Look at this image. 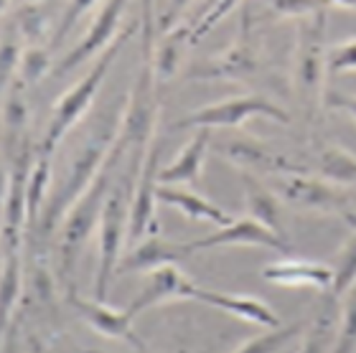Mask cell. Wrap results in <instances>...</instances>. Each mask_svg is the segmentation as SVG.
I'll use <instances>...</instances> for the list:
<instances>
[{
  "mask_svg": "<svg viewBox=\"0 0 356 353\" xmlns=\"http://www.w3.org/2000/svg\"><path fill=\"white\" fill-rule=\"evenodd\" d=\"M127 104V99H125ZM125 104H118L97 120L92 130H89L87 140L79 145V150L74 153L72 163H69V170L64 181H61L54 193L46 201V208L38 219V231L41 236L54 234L56 229L61 227V221L67 219V213L72 211L76 201L82 199V193L87 191L92 181L97 178L99 168L104 165L107 155H110L112 145L118 140L120 127H122V115H125Z\"/></svg>",
  "mask_w": 356,
  "mask_h": 353,
  "instance_id": "cell-1",
  "label": "cell"
},
{
  "mask_svg": "<svg viewBox=\"0 0 356 353\" xmlns=\"http://www.w3.org/2000/svg\"><path fill=\"white\" fill-rule=\"evenodd\" d=\"M148 147H138L120 127L118 140L112 145L104 165L99 168L92 186L82 193V199L72 206V211L67 213V219L61 221L59 227V270L64 277L74 274V267L82 257L89 236L95 234L97 227H99V216H102V208L110 199L112 186H115L120 170H122L125 155H130V150H148Z\"/></svg>",
  "mask_w": 356,
  "mask_h": 353,
  "instance_id": "cell-2",
  "label": "cell"
},
{
  "mask_svg": "<svg viewBox=\"0 0 356 353\" xmlns=\"http://www.w3.org/2000/svg\"><path fill=\"white\" fill-rule=\"evenodd\" d=\"M148 150H130V165H122L118 181L112 186L110 199L104 204L99 227H97V242H99V259H97L95 277V300L107 302L112 285V274L118 272L122 242L127 239V221H130V199H133L135 178L143 165Z\"/></svg>",
  "mask_w": 356,
  "mask_h": 353,
  "instance_id": "cell-3",
  "label": "cell"
},
{
  "mask_svg": "<svg viewBox=\"0 0 356 353\" xmlns=\"http://www.w3.org/2000/svg\"><path fill=\"white\" fill-rule=\"evenodd\" d=\"M328 8H321L318 13L300 18L296 33V49H293V87L305 110V117L313 120L318 115V107L326 102V76H328V49H326V13Z\"/></svg>",
  "mask_w": 356,
  "mask_h": 353,
  "instance_id": "cell-4",
  "label": "cell"
},
{
  "mask_svg": "<svg viewBox=\"0 0 356 353\" xmlns=\"http://www.w3.org/2000/svg\"><path fill=\"white\" fill-rule=\"evenodd\" d=\"M135 28H138V23H133V26H127V28L120 31V36L115 38V44H112L102 56H97L95 67L89 69L82 79L69 89L67 95H61L59 99H56L51 120H49V125H46L44 140H41V147H38V155L51 158L54 150L59 147V142L69 135V130L87 115V110L92 107V102H95L97 92H99V87H102L104 76H107L110 67L115 64L118 54L122 51L125 41L135 33Z\"/></svg>",
  "mask_w": 356,
  "mask_h": 353,
  "instance_id": "cell-5",
  "label": "cell"
},
{
  "mask_svg": "<svg viewBox=\"0 0 356 353\" xmlns=\"http://www.w3.org/2000/svg\"><path fill=\"white\" fill-rule=\"evenodd\" d=\"M250 117H267L280 125H288L290 112L262 95H239L186 115L173 125V130H188V127L193 130H216V127L232 130V127H242Z\"/></svg>",
  "mask_w": 356,
  "mask_h": 353,
  "instance_id": "cell-6",
  "label": "cell"
},
{
  "mask_svg": "<svg viewBox=\"0 0 356 353\" xmlns=\"http://www.w3.org/2000/svg\"><path fill=\"white\" fill-rule=\"evenodd\" d=\"M275 191L285 204L303 211L316 213H334L341 216L351 224L354 213H351V199L341 186H334L316 178L311 173H293V176H277L275 178Z\"/></svg>",
  "mask_w": 356,
  "mask_h": 353,
  "instance_id": "cell-7",
  "label": "cell"
},
{
  "mask_svg": "<svg viewBox=\"0 0 356 353\" xmlns=\"http://www.w3.org/2000/svg\"><path fill=\"white\" fill-rule=\"evenodd\" d=\"M158 173H161V145L150 142L148 153L143 158L130 199V221H127V244L135 247L148 236H158L156 231V204H158Z\"/></svg>",
  "mask_w": 356,
  "mask_h": 353,
  "instance_id": "cell-8",
  "label": "cell"
},
{
  "mask_svg": "<svg viewBox=\"0 0 356 353\" xmlns=\"http://www.w3.org/2000/svg\"><path fill=\"white\" fill-rule=\"evenodd\" d=\"M222 247H260V249H275V252H290V239H282L267 227H262L260 221L242 216V219H232V224L219 227L211 234L193 239V242H184L186 257L201 254V252L222 249Z\"/></svg>",
  "mask_w": 356,
  "mask_h": 353,
  "instance_id": "cell-9",
  "label": "cell"
},
{
  "mask_svg": "<svg viewBox=\"0 0 356 353\" xmlns=\"http://www.w3.org/2000/svg\"><path fill=\"white\" fill-rule=\"evenodd\" d=\"M122 13H125L122 3H104V6L97 8V15L92 26H89V31L82 36V41L74 44V49L54 67V76H64V74L74 72L76 67H82L89 59H95L97 54L102 56L115 44V38L120 36V26H122L120 18H122Z\"/></svg>",
  "mask_w": 356,
  "mask_h": 353,
  "instance_id": "cell-10",
  "label": "cell"
},
{
  "mask_svg": "<svg viewBox=\"0 0 356 353\" xmlns=\"http://www.w3.org/2000/svg\"><path fill=\"white\" fill-rule=\"evenodd\" d=\"M219 155H224L229 163H234L239 168V173H270V176H293V173H308V168L296 165L293 161H288L285 155L275 153L273 147L265 145L257 138L242 135V138H232V140L216 142Z\"/></svg>",
  "mask_w": 356,
  "mask_h": 353,
  "instance_id": "cell-11",
  "label": "cell"
},
{
  "mask_svg": "<svg viewBox=\"0 0 356 353\" xmlns=\"http://www.w3.org/2000/svg\"><path fill=\"white\" fill-rule=\"evenodd\" d=\"M69 305L74 308V313L82 318L84 323L97 331L99 336L104 338H115V340H125L130 346L135 348H143L140 338L135 336L133 331V320L127 310H115L110 308L107 302H99L95 297H84L74 290V287H69Z\"/></svg>",
  "mask_w": 356,
  "mask_h": 353,
  "instance_id": "cell-12",
  "label": "cell"
},
{
  "mask_svg": "<svg viewBox=\"0 0 356 353\" xmlns=\"http://www.w3.org/2000/svg\"><path fill=\"white\" fill-rule=\"evenodd\" d=\"M262 277L270 285L288 287V290L308 287V290H318V293H331V287H334V265L303 257H285L265 265Z\"/></svg>",
  "mask_w": 356,
  "mask_h": 353,
  "instance_id": "cell-13",
  "label": "cell"
},
{
  "mask_svg": "<svg viewBox=\"0 0 356 353\" xmlns=\"http://www.w3.org/2000/svg\"><path fill=\"white\" fill-rule=\"evenodd\" d=\"M196 290H199V285L188 280L176 265L161 267L156 272H150L148 282L135 295V300L127 305V313H130V318H138L145 310L163 305L168 300H193Z\"/></svg>",
  "mask_w": 356,
  "mask_h": 353,
  "instance_id": "cell-14",
  "label": "cell"
},
{
  "mask_svg": "<svg viewBox=\"0 0 356 353\" xmlns=\"http://www.w3.org/2000/svg\"><path fill=\"white\" fill-rule=\"evenodd\" d=\"M193 300L207 302L209 308L229 313V315L239 318V320H247V323L257 325V328H265V331H270V328H280L282 325L280 315H277L262 297H254V295L222 293V290H207V287H199Z\"/></svg>",
  "mask_w": 356,
  "mask_h": 353,
  "instance_id": "cell-15",
  "label": "cell"
},
{
  "mask_svg": "<svg viewBox=\"0 0 356 353\" xmlns=\"http://www.w3.org/2000/svg\"><path fill=\"white\" fill-rule=\"evenodd\" d=\"M184 259H188L184 252V242H165L161 236H148L140 244H135L133 249L120 259L118 274L156 272L161 267L178 265Z\"/></svg>",
  "mask_w": 356,
  "mask_h": 353,
  "instance_id": "cell-16",
  "label": "cell"
},
{
  "mask_svg": "<svg viewBox=\"0 0 356 353\" xmlns=\"http://www.w3.org/2000/svg\"><path fill=\"white\" fill-rule=\"evenodd\" d=\"M242 176V188H245V204H247V216L254 221H260L262 227L275 231L277 236L288 239L285 227H282V206L280 196L267 188L260 178L252 173H239Z\"/></svg>",
  "mask_w": 356,
  "mask_h": 353,
  "instance_id": "cell-17",
  "label": "cell"
},
{
  "mask_svg": "<svg viewBox=\"0 0 356 353\" xmlns=\"http://www.w3.org/2000/svg\"><path fill=\"white\" fill-rule=\"evenodd\" d=\"M209 145H211V130H196L191 140L186 142L184 150L176 155V161L168 163L165 168H161L158 183L161 186L193 183V181L201 176Z\"/></svg>",
  "mask_w": 356,
  "mask_h": 353,
  "instance_id": "cell-18",
  "label": "cell"
},
{
  "mask_svg": "<svg viewBox=\"0 0 356 353\" xmlns=\"http://www.w3.org/2000/svg\"><path fill=\"white\" fill-rule=\"evenodd\" d=\"M158 204L176 208V211H181L193 221H207V224H214V227L232 224L229 213L224 211L222 206H216L214 201L204 199L201 193L176 188V186H158Z\"/></svg>",
  "mask_w": 356,
  "mask_h": 353,
  "instance_id": "cell-19",
  "label": "cell"
},
{
  "mask_svg": "<svg viewBox=\"0 0 356 353\" xmlns=\"http://www.w3.org/2000/svg\"><path fill=\"white\" fill-rule=\"evenodd\" d=\"M254 72H257V54L245 41H239V44H234L224 54L214 56V59L199 61L191 69V76H196V79H211V76L242 79V76H250Z\"/></svg>",
  "mask_w": 356,
  "mask_h": 353,
  "instance_id": "cell-20",
  "label": "cell"
},
{
  "mask_svg": "<svg viewBox=\"0 0 356 353\" xmlns=\"http://www.w3.org/2000/svg\"><path fill=\"white\" fill-rule=\"evenodd\" d=\"M3 125H6V158L13 161L21 153L26 142V125H29V107L23 99V84L15 81L8 89L6 97V112H3Z\"/></svg>",
  "mask_w": 356,
  "mask_h": 353,
  "instance_id": "cell-21",
  "label": "cell"
},
{
  "mask_svg": "<svg viewBox=\"0 0 356 353\" xmlns=\"http://www.w3.org/2000/svg\"><path fill=\"white\" fill-rule=\"evenodd\" d=\"M318 173L334 186H356V155L339 142H318Z\"/></svg>",
  "mask_w": 356,
  "mask_h": 353,
  "instance_id": "cell-22",
  "label": "cell"
},
{
  "mask_svg": "<svg viewBox=\"0 0 356 353\" xmlns=\"http://www.w3.org/2000/svg\"><path fill=\"white\" fill-rule=\"evenodd\" d=\"M311 323H313L311 318H303V320H296V323H288V325L282 323L280 328L262 331L260 336L245 340L234 353H285L298 336H303V333L308 331Z\"/></svg>",
  "mask_w": 356,
  "mask_h": 353,
  "instance_id": "cell-23",
  "label": "cell"
},
{
  "mask_svg": "<svg viewBox=\"0 0 356 353\" xmlns=\"http://www.w3.org/2000/svg\"><path fill=\"white\" fill-rule=\"evenodd\" d=\"M21 252L6 254L3 257V270H0V336L6 333L10 313H13L18 295H21Z\"/></svg>",
  "mask_w": 356,
  "mask_h": 353,
  "instance_id": "cell-24",
  "label": "cell"
},
{
  "mask_svg": "<svg viewBox=\"0 0 356 353\" xmlns=\"http://www.w3.org/2000/svg\"><path fill=\"white\" fill-rule=\"evenodd\" d=\"M49 181H51V158L36 153L33 168L29 176V193H26V206H29V227H38V219L46 208L49 196Z\"/></svg>",
  "mask_w": 356,
  "mask_h": 353,
  "instance_id": "cell-25",
  "label": "cell"
},
{
  "mask_svg": "<svg viewBox=\"0 0 356 353\" xmlns=\"http://www.w3.org/2000/svg\"><path fill=\"white\" fill-rule=\"evenodd\" d=\"M336 328H339L336 313L331 308H323V313L305 331V340L298 346V353H331L336 340Z\"/></svg>",
  "mask_w": 356,
  "mask_h": 353,
  "instance_id": "cell-26",
  "label": "cell"
},
{
  "mask_svg": "<svg viewBox=\"0 0 356 353\" xmlns=\"http://www.w3.org/2000/svg\"><path fill=\"white\" fill-rule=\"evenodd\" d=\"M356 285V227L351 231V236L346 239V244L341 247V254L334 265V287H331V297L341 300L343 295L349 293Z\"/></svg>",
  "mask_w": 356,
  "mask_h": 353,
  "instance_id": "cell-27",
  "label": "cell"
},
{
  "mask_svg": "<svg viewBox=\"0 0 356 353\" xmlns=\"http://www.w3.org/2000/svg\"><path fill=\"white\" fill-rule=\"evenodd\" d=\"M331 353H356V285L341 297V318Z\"/></svg>",
  "mask_w": 356,
  "mask_h": 353,
  "instance_id": "cell-28",
  "label": "cell"
},
{
  "mask_svg": "<svg viewBox=\"0 0 356 353\" xmlns=\"http://www.w3.org/2000/svg\"><path fill=\"white\" fill-rule=\"evenodd\" d=\"M18 72H21V84H38L46 74L54 72L51 56H49V51L41 49V46H31V49L23 51Z\"/></svg>",
  "mask_w": 356,
  "mask_h": 353,
  "instance_id": "cell-29",
  "label": "cell"
},
{
  "mask_svg": "<svg viewBox=\"0 0 356 353\" xmlns=\"http://www.w3.org/2000/svg\"><path fill=\"white\" fill-rule=\"evenodd\" d=\"M21 56L23 54L13 38L0 41V95L13 87V74L21 67Z\"/></svg>",
  "mask_w": 356,
  "mask_h": 353,
  "instance_id": "cell-30",
  "label": "cell"
},
{
  "mask_svg": "<svg viewBox=\"0 0 356 353\" xmlns=\"http://www.w3.org/2000/svg\"><path fill=\"white\" fill-rule=\"evenodd\" d=\"M356 72V38H346L328 51V76Z\"/></svg>",
  "mask_w": 356,
  "mask_h": 353,
  "instance_id": "cell-31",
  "label": "cell"
},
{
  "mask_svg": "<svg viewBox=\"0 0 356 353\" xmlns=\"http://www.w3.org/2000/svg\"><path fill=\"white\" fill-rule=\"evenodd\" d=\"M326 6L328 3H290V0H277V3H273L270 8H273V13L300 21V18H308V15L318 13L321 8H326Z\"/></svg>",
  "mask_w": 356,
  "mask_h": 353,
  "instance_id": "cell-32",
  "label": "cell"
},
{
  "mask_svg": "<svg viewBox=\"0 0 356 353\" xmlns=\"http://www.w3.org/2000/svg\"><path fill=\"white\" fill-rule=\"evenodd\" d=\"M326 104L336 107V110L346 112L351 120L356 122V95H349V92H339V89H328L326 92Z\"/></svg>",
  "mask_w": 356,
  "mask_h": 353,
  "instance_id": "cell-33",
  "label": "cell"
},
{
  "mask_svg": "<svg viewBox=\"0 0 356 353\" xmlns=\"http://www.w3.org/2000/svg\"><path fill=\"white\" fill-rule=\"evenodd\" d=\"M87 8H89L87 3H76V6L69 8V10H67V18H64V23H59V31H56V36L51 38V46H59V41H61L64 36H67L69 28H72V23H74V18H76V15H82L84 10H87Z\"/></svg>",
  "mask_w": 356,
  "mask_h": 353,
  "instance_id": "cell-34",
  "label": "cell"
},
{
  "mask_svg": "<svg viewBox=\"0 0 356 353\" xmlns=\"http://www.w3.org/2000/svg\"><path fill=\"white\" fill-rule=\"evenodd\" d=\"M8 183H10V170H6V161L0 155V216H3V208H6Z\"/></svg>",
  "mask_w": 356,
  "mask_h": 353,
  "instance_id": "cell-35",
  "label": "cell"
},
{
  "mask_svg": "<svg viewBox=\"0 0 356 353\" xmlns=\"http://www.w3.org/2000/svg\"><path fill=\"white\" fill-rule=\"evenodd\" d=\"M3 353H15V346H13V338H8V346L3 348Z\"/></svg>",
  "mask_w": 356,
  "mask_h": 353,
  "instance_id": "cell-36",
  "label": "cell"
},
{
  "mask_svg": "<svg viewBox=\"0 0 356 353\" xmlns=\"http://www.w3.org/2000/svg\"><path fill=\"white\" fill-rule=\"evenodd\" d=\"M0 270H3V242H0Z\"/></svg>",
  "mask_w": 356,
  "mask_h": 353,
  "instance_id": "cell-37",
  "label": "cell"
},
{
  "mask_svg": "<svg viewBox=\"0 0 356 353\" xmlns=\"http://www.w3.org/2000/svg\"><path fill=\"white\" fill-rule=\"evenodd\" d=\"M285 353H298V348H288V351H285Z\"/></svg>",
  "mask_w": 356,
  "mask_h": 353,
  "instance_id": "cell-38",
  "label": "cell"
}]
</instances>
